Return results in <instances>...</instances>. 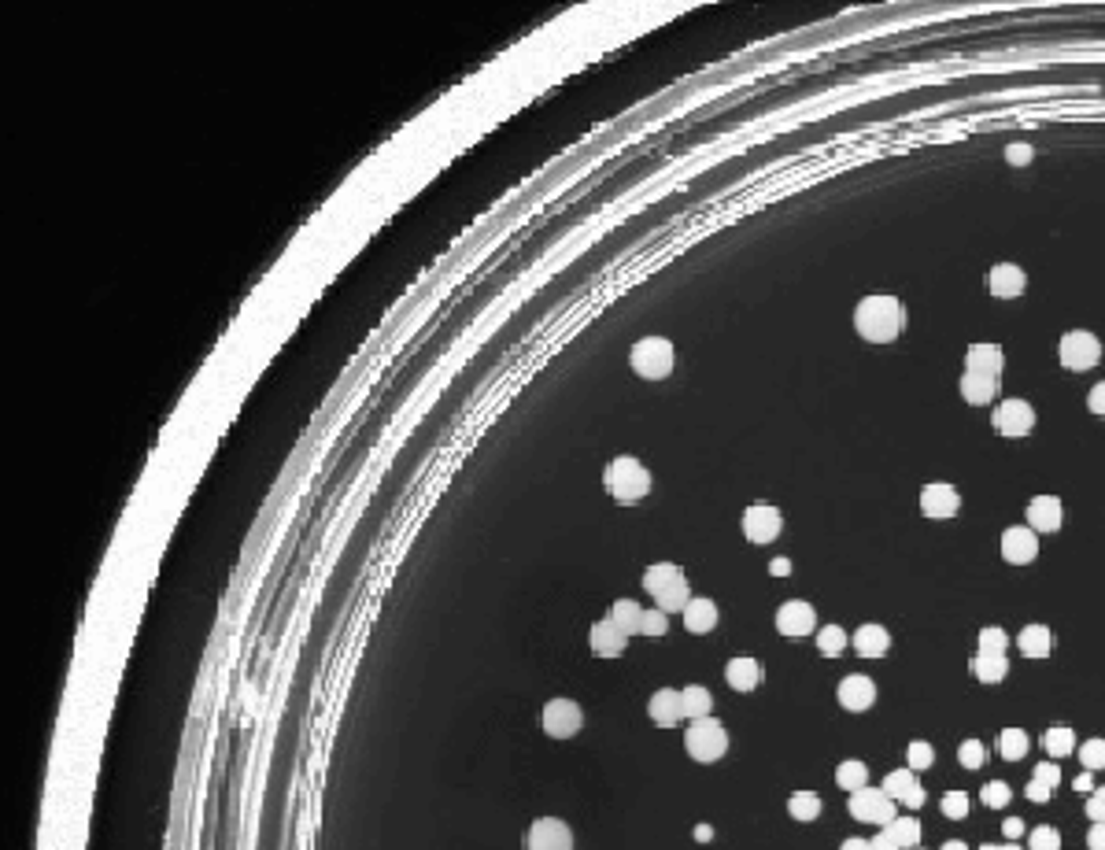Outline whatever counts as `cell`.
<instances>
[{"mask_svg":"<svg viewBox=\"0 0 1105 850\" xmlns=\"http://www.w3.org/2000/svg\"><path fill=\"white\" fill-rule=\"evenodd\" d=\"M847 644H850L847 632L839 629V625H825V629H817V651H821L825 658L843 655V651H847Z\"/></svg>","mask_w":1105,"mask_h":850,"instance_id":"cell-35","label":"cell"},{"mask_svg":"<svg viewBox=\"0 0 1105 850\" xmlns=\"http://www.w3.org/2000/svg\"><path fill=\"white\" fill-rule=\"evenodd\" d=\"M939 810H943V817H950V821H961V817H969V795H965V791H947L943 802H939Z\"/></svg>","mask_w":1105,"mask_h":850,"instance_id":"cell-39","label":"cell"},{"mask_svg":"<svg viewBox=\"0 0 1105 850\" xmlns=\"http://www.w3.org/2000/svg\"><path fill=\"white\" fill-rule=\"evenodd\" d=\"M673 363L677 352H673V340L666 337H640L629 352L632 374H640L644 381H666L673 374Z\"/></svg>","mask_w":1105,"mask_h":850,"instance_id":"cell-4","label":"cell"},{"mask_svg":"<svg viewBox=\"0 0 1105 850\" xmlns=\"http://www.w3.org/2000/svg\"><path fill=\"white\" fill-rule=\"evenodd\" d=\"M961 507V496H958V488L954 485H943V481H935V485H924L921 488V514L924 518H935V522H947V518H954Z\"/></svg>","mask_w":1105,"mask_h":850,"instance_id":"cell-14","label":"cell"},{"mask_svg":"<svg viewBox=\"0 0 1105 850\" xmlns=\"http://www.w3.org/2000/svg\"><path fill=\"white\" fill-rule=\"evenodd\" d=\"M917 850H921V847H917Z\"/></svg>","mask_w":1105,"mask_h":850,"instance_id":"cell-57","label":"cell"},{"mask_svg":"<svg viewBox=\"0 0 1105 850\" xmlns=\"http://www.w3.org/2000/svg\"><path fill=\"white\" fill-rule=\"evenodd\" d=\"M958 762L965 765V769H980V765L987 762V747L980 740H965L958 747Z\"/></svg>","mask_w":1105,"mask_h":850,"instance_id":"cell-42","label":"cell"},{"mask_svg":"<svg viewBox=\"0 0 1105 850\" xmlns=\"http://www.w3.org/2000/svg\"><path fill=\"white\" fill-rule=\"evenodd\" d=\"M1009 795H1013V791H1009L1006 780H987L984 791H980V799H984V806H991V810H1002V806H1006V802H1009Z\"/></svg>","mask_w":1105,"mask_h":850,"instance_id":"cell-41","label":"cell"},{"mask_svg":"<svg viewBox=\"0 0 1105 850\" xmlns=\"http://www.w3.org/2000/svg\"><path fill=\"white\" fill-rule=\"evenodd\" d=\"M680 699H684V717H692V721H703V717H710V710H714V695L706 692L703 684L680 688Z\"/></svg>","mask_w":1105,"mask_h":850,"instance_id":"cell-28","label":"cell"},{"mask_svg":"<svg viewBox=\"0 0 1105 850\" xmlns=\"http://www.w3.org/2000/svg\"><path fill=\"white\" fill-rule=\"evenodd\" d=\"M991 422H995V429L1002 433V437L1020 440L1035 429V407L1028 400H1006V403H998L995 407Z\"/></svg>","mask_w":1105,"mask_h":850,"instance_id":"cell-10","label":"cell"},{"mask_svg":"<svg viewBox=\"0 0 1105 850\" xmlns=\"http://www.w3.org/2000/svg\"><path fill=\"white\" fill-rule=\"evenodd\" d=\"M814 629H817V610L810 607V603H802V599H788V603H780V610H777V632L780 636L799 640V636H810Z\"/></svg>","mask_w":1105,"mask_h":850,"instance_id":"cell-12","label":"cell"},{"mask_svg":"<svg viewBox=\"0 0 1105 850\" xmlns=\"http://www.w3.org/2000/svg\"><path fill=\"white\" fill-rule=\"evenodd\" d=\"M839 850H869V839H858V836H850L839 843Z\"/></svg>","mask_w":1105,"mask_h":850,"instance_id":"cell-53","label":"cell"},{"mask_svg":"<svg viewBox=\"0 0 1105 850\" xmlns=\"http://www.w3.org/2000/svg\"><path fill=\"white\" fill-rule=\"evenodd\" d=\"M1032 780H1039V784H1046V788H1057V784H1061V765H1054V762L1035 765Z\"/></svg>","mask_w":1105,"mask_h":850,"instance_id":"cell-45","label":"cell"},{"mask_svg":"<svg viewBox=\"0 0 1105 850\" xmlns=\"http://www.w3.org/2000/svg\"><path fill=\"white\" fill-rule=\"evenodd\" d=\"M780 529H784V518H780L777 507L754 503V507L743 510V536H747L751 544H773L780 536Z\"/></svg>","mask_w":1105,"mask_h":850,"instance_id":"cell-11","label":"cell"},{"mask_svg":"<svg viewBox=\"0 0 1105 850\" xmlns=\"http://www.w3.org/2000/svg\"><path fill=\"white\" fill-rule=\"evenodd\" d=\"M1035 555H1039V536H1035V529L1013 525V529L1002 533V559H1006L1009 566H1028Z\"/></svg>","mask_w":1105,"mask_h":850,"instance_id":"cell-15","label":"cell"},{"mask_svg":"<svg viewBox=\"0 0 1105 850\" xmlns=\"http://www.w3.org/2000/svg\"><path fill=\"white\" fill-rule=\"evenodd\" d=\"M880 788H884L887 799L902 802V806H910V810L924 806V788L917 784V773H913V769H895V773H887Z\"/></svg>","mask_w":1105,"mask_h":850,"instance_id":"cell-17","label":"cell"},{"mask_svg":"<svg viewBox=\"0 0 1105 850\" xmlns=\"http://www.w3.org/2000/svg\"><path fill=\"white\" fill-rule=\"evenodd\" d=\"M972 673H976V680H984V684H998V680H1006V673H1009V658L1006 655H976L972 658Z\"/></svg>","mask_w":1105,"mask_h":850,"instance_id":"cell-32","label":"cell"},{"mask_svg":"<svg viewBox=\"0 0 1105 850\" xmlns=\"http://www.w3.org/2000/svg\"><path fill=\"white\" fill-rule=\"evenodd\" d=\"M603 485H607L610 499L621 507H636L640 499L651 492V470L632 455H618L610 459V466L603 470Z\"/></svg>","mask_w":1105,"mask_h":850,"instance_id":"cell-2","label":"cell"},{"mask_svg":"<svg viewBox=\"0 0 1105 850\" xmlns=\"http://www.w3.org/2000/svg\"><path fill=\"white\" fill-rule=\"evenodd\" d=\"M1028 850H1061V832L1050 825H1039L1028 836Z\"/></svg>","mask_w":1105,"mask_h":850,"instance_id":"cell-43","label":"cell"},{"mask_svg":"<svg viewBox=\"0 0 1105 850\" xmlns=\"http://www.w3.org/2000/svg\"><path fill=\"white\" fill-rule=\"evenodd\" d=\"M1017 651L1024 658H1046L1054 651V632L1046 625H1024L1017 636Z\"/></svg>","mask_w":1105,"mask_h":850,"instance_id":"cell-25","label":"cell"},{"mask_svg":"<svg viewBox=\"0 0 1105 850\" xmlns=\"http://www.w3.org/2000/svg\"><path fill=\"white\" fill-rule=\"evenodd\" d=\"M906 762H910L913 773H921V769H932L935 762V751H932V743H924V740H913L910 747H906Z\"/></svg>","mask_w":1105,"mask_h":850,"instance_id":"cell-37","label":"cell"},{"mask_svg":"<svg viewBox=\"0 0 1105 850\" xmlns=\"http://www.w3.org/2000/svg\"><path fill=\"white\" fill-rule=\"evenodd\" d=\"M1032 156H1035L1032 145H1024V141H1017V145L1006 148V159L1013 163V167H1028V163H1032Z\"/></svg>","mask_w":1105,"mask_h":850,"instance_id":"cell-46","label":"cell"},{"mask_svg":"<svg viewBox=\"0 0 1105 850\" xmlns=\"http://www.w3.org/2000/svg\"><path fill=\"white\" fill-rule=\"evenodd\" d=\"M836 699H839L843 710H850V714H865V710L876 703L873 677H865V673H850V677H843L839 680V688H836Z\"/></svg>","mask_w":1105,"mask_h":850,"instance_id":"cell-13","label":"cell"},{"mask_svg":"<svg viewBox=\"0 0 1105 850\" xmlns=\"http://www.w3.org/2000/svg\"><path fill=\"white\" fill-rule=\"evenodd\" d=\"M588 647H592L595 658H621L625 655V647H629V636H625L610 618H599L592 629H588Z\"/></svg>","mask_w":1105,"mask_h":850,"instance_id":"cell-16","label":"cell"},{"mask_svg":"<svg viewBox=\"0 0 1105 850\" xmlns=\"http://www.w3.org/2000/svg\"><path fill=\"white\" fill-rule=\"evenodd\" d=\"M961 396L972 407H987V403L998 396V377H980V374H965L961 377Z\"/></svg>","mask_w":1105,"mask_h":850,"instance_id":"cell-26","label":"cell"},{"mask_svg":"<svg viewBox=\"0 0 1105 850\" xmlns=\"http://www.w3.org/2000/svg\"><path fill=\"white\" fill-rule=\"evenodd\" d=\"M1006 366V355L998 344H972L965 352V374H980V377H998Z\"/></svg>","mask_w":1105,"mask_h":850,"instance_id":"cell-21","label":"cell"},{"mask_svg":"<svg viewBox=\"0 0 1105 850\" xmlns=\"http://www.w3.org/2000/svg\"><path fill=\"white\" fill-rule=\"evenodd\" d=\"M980 850H1020V847H1017V843H1002V847H991V843H984Z\"/></svg>","mask_w":1105,"mask_h":850,"instance_id":"cell-56","label":"cell"},{"mask_svg":"<svg viewBox=\"0 0 1105 850\" xmlns=\"http://www.w3.org/2000/svg\"><path fill=\"white\" fill-rule=\"evenodd\" d=\"M644 588H647V595L655 599V607L666 610V614H680V610L692 603L688 577H684V570L673 566V562H655V566H647Z\"/></svg>","mask_w":1105,"mask_h":850,"instance_id":"cell-3","label":"cell"},{"mask_svg":"<svg viewBox=\"0 0 1105 850\" xmlns=\"http://www.w3.org/2000/svg\"><path fill=\"white\" fill-rule=\"evenodd\" d=\"M1087 847H1091V850H1105V821H1102V825H1091V832H1087Z\"/></svg>","mask_w":1105,"mask_h":850,"instance_id":"cell-51","label":"cell"},{"mask_svg":"<svg viewBox=\"0 0 1105 850\" xmlns=\"http://www.w3.org/2000/svg\"><path fill=\"white\" fill-rule=\"evenodd\" d=\"M1061 518H1065V510H1061L1057 496H1035L1028 503V529H1035V533H1057Z\"/></svg>","mask_w":1105,"mask_h":850,"instance_id":"cell-20","label":"cell"},{"mask_svg":"<svg viewBox=\"0 0 1105 850\" xmlns=\"http://www.w3.org/2000/svg\"><path fill=\"white\" fill-rule=\"evenodd\" d=\"M1076 791H1094V780H1091V773H1087V769H1083L1080 777H1076Z\"/></svg>","mask_w":1105,"mask_h":850,"instance_id":"cell-54","label":"cell"},{"mask_svg":"<svg viewBox=\"0 0 1105 850\" xmlns=\"http://www.w3.org/2000/svg\"><path fill=\"white\" fill-rule=\"evenodd\" d=\"M854 329L869 344H891L906 329V307H902V300L887 296V292H873V296L858 300V307H854Z\"/></svg>","mask_w":1105,"mask_h":850,"instance_id":"cell-1","label":"cell"},{"mask_svg":"<svg viewBox=\"0 0 1105 850\" xmlns=\"http://www.w3.org/2000/svg\"><path fill=\"white\" fill-rule=\"evenodd\" d=\"M525 850H573V828L562 817H536L525 832Z\"/></svg>","mask_w":1105,"mask_h":850,"instance_id":"cell-9","label":"cell"},{"mask_svg":"<svg viewBox=\"0 0 1105 850\" xmlns=\"http://www.w3.org/2000/svg\"><path fill=\"white\" fill-rule=\"evenodd\" d=\"M1002 832H1006L1009 843H1017V839L1024 836V821H1020V817H1009V821H1002Z\"/></svg>","mask_w":1105,"mask_h":850,"instance_id":"cell-49","label":"cell"},{"mask_svg":"<svg viewBox=\"0 0 1105 850\" xmlns=\"http://www.w3.org/2000/svg\"><path fill=\"white\" fill-rule=\"evenodd\" d=\"M684 751L692 754L695 762H721L729 754V732L721 721L714 717H703V721H692V729L684 732Z\"/></svg>","mask_w":1105,"mask_h":850,"instance_id":"cell-5","label":"cell"},{"mask_svg":"<svg viewBox=\"0 0 1105 850\" xmlns=\"http://www.w3.org/2000/svg\"><path fill=\"white\" fill-rule=\"evenodd\" d=\"M625 636H640V621H644V607L636 599H614V607L607 614Z\"/></svg>","mask_w":1105,"mask_h":850,"instance_id":"cell-27","label":"cell"},{"mask_svg":"<svg viewBox=\"0 0 1105 850\" xmlns=\"http://www.w3.org/2000/svg\"><path fill=\"white\" fill-rule=\"evenodd\" d=\"M769 573H773V577H788L791 562L788 559H773V562H769Z\"/></svg>","mask_w":1105,"mask_h":850,"instance_id":"cell-52","label":"cell"},{"mask_svg":"<svg viewBox=\"0 0 1105 850\" xmlns=\"http://www.w3.org/2000/svg\"><path fill=\"white\" fill-rule=\"evenodd\" d=\"M884 832L899 843V850L921 847V821H917V817H895L891 825H884Z\"/></svg>","mask_w":1105,"mask_h":850,"instance_id":"cell-29","label":"cell"},{"mask_svg":"<svg viewBox=\"0 0 1105 850\" xmlns=\"http://www.w3.org/2000/svg\"><path fill=\"white\" fill-rule=\"evenodd\" d=\"M1080 762L1087 773H1098L1105 769V740H1087L1080 743Z\"/></svg>","mask_w":1105,"mask_h":850,"instance_id":"cell-38","label":"cell"},{"mask_svg":"<svg viewBox=\"0 0 1105 850\" xmlns=\"http://www.w3.org/2000/svg\"><path fill=\"white\" fill-rule=\"evenodd\" d=\"M788 814L795 817V821H802V825L817 821V817H821V795H817V791H795L788 799Z\"/></svg>","mask_w":1105,"mask_h":850,"instance_id":"cell-31","label":"cell"},{"mask_svg":"<svg viewBox=\"0 0 1105 850\" xmlns=\"http://www.w3.org/2000/svg\"><path fill=\"white\" fill-rule=\"evenodd\" d=\"M1057 355H1061V366H1065V370L1083 374V370L1098 366V359H1102V340L1094 337V333H1087V329H1072V333L1061 337Z\"/></svg>","mask_w":1105,"mask_h":850,"instance_id":"cell-7","label":"cell"},{"mask_svg":"<svg viewBox=\"0 0 1105 850\" xmlns=\"http://www.w3.org/2000/svg\"><path fill=\"white\" fill-rule=\"evenodd\" d=\"M1087 407H1091L1094 414H1105V381H1098L1091 389V396H1087Z\"/></svg>","mask_w":1105,"mask_h":850,"instance_id":"cell-47","label":"cell"},{"mask_svg":"<svg viewBox=\"0 0 1105 850\" xmlns=\"http://www.w3.org/2000/svg\"><path fill=\"white\" fill-rule=\"evenodd\" d=\"M1006 647H1009V636L1006 629H984L980 632V655H1006Z\"/></svg>","mask_w":1105,"mask_h":850,"instance_id":"cell-40","label":"cell"},{"mask_svg":"<svg viewBox=\"0 0 1105 850\" xmlns=\"http://www.w3.org/2000/svg\"><path fill=\"white\" fill-rule=\"evenodd\" d=\"M1028 747H1032V740H1028V732L1024 729H1006L998 736V754H1002L1006 762H1020V758L1028 754Z\"/></svg>","mask_w":1105,"mask_h":850,"instance_id":"cell-34","label":"cell"},{"mask_svg":"<svg viewBox=\"0 0 1105 850\" xmlns=\"http://www.w3.org/2000/svg\"><path fill=\"white\" fill-rule=\"evenodd\" d=\"M1043 751L1050 754V758H1069V754L1076 751V732L1065 729V725H1054V729H1046Z\"/></svg>","mask_w":1105,"mask_h":850,"instance_id":"cell-33","label":"cell"},{"mask_svg":"<svg viewBox=\"0 0 1105 850\" xmlns=\"http://www.w3.org/2000/svg\"><path fill=\"white\" fill-rule=\"evenodd\" d=\"M836 784L843 791H850V795H854V791H862V788H869V765L858 762V758H847V762H839Z\"/></svg>","mask_w":1105,"mask_h":850,"instance_id":"cell-30","label":"cell"},{"mask_svg":"<svg viewBox=\"0 0 1105 850\" xmlns=\"http://www.w3.org/2000/svg\"><path fill=\"white\" fill-rule=\"evenodd\" d=\"M987 289H991V296H998V300H1013V296H1020V292L1028 289V274H1024L1017 263H995L991 274H987Z\"/></svg>","mask_w":1105,"mask_h":850,"instance_id":"cell-19","label":"cell"},{"mask_svg":"<svg viewBox=\"0 0 1105 850\" xmlns=\"http://www.w3.org/2000/svg\"><path fill=\"white\" fill-rule=\"evenodd\" d=\"M869 850H899V843H895V839H891V836H887V832H884V828H880V832H876V836L869 839Z\"/></svg>","mask_w":1105,"mask_h":850,"instance_id":"cell-50","label":"cell"},{"mask_svg":"<svg viewBox=\"0 0 1105 850\" xmlns=\"http://www.w3.org/2000/svg\"><path fill=\"white\" fill-rule=\"evenodd\" d=\"M680 614H684V629L692 632V636H706V632H714L717 618H721L714 599H703V595H699V599L692 595V603L680 610Z\"/></svg>","mask_w":1105,"mask_h":850,"instance_id":"cell-22","label":"cell"},{"mask_svg":"<svg viewBox=\"0 0 1105 850\" xmlns=\"http://www.w3.org/2000/svg\"><path fill=\"white\" fill-rule=\"evenodd\" d=\"M1083 810H1087V817H1091L1094 825H1102V821H1105V788H1094L1091 799H1087V806H1083Z\"/></svg>","mask_w":1105,"mask_h":850,"instance_id":"cell-44","label":"cell"},{"mask_svg":"<svg viewBox=\"0 0 1105 850\" xmlns=\"http://www.w3.org/2000/svg\"><path fill=\"white\" fill-rule=\"evenodd\" d=\"M939 850H969V847H965L961 839H950V843H943V847H939Z\"/></svg>","mask_w":1105,"mask_h":850,"instance_id":"cell-55","label":"cell"},{"mask_svg":"<svg viewBox=\"0 0 1105 850\" xmlns=\"http://www.w3.org/2000/svg\"><path fill=\"white\" fill-rule=\"evenodd\" d=\"M850 647L862 658H884L891 647V632L884 625H862V629L850 636Z\"/></svg>","mask_w":1105,"mask_h":850,"instance_id":"cell-24","label":"cell"},{"mask_svg":"<svg viewBox=\"0 0 1105 850\" xmlns=\"http://www.w3.org/2000/svg\"><path fill=\"white\" fill-rule=\"evenodd\" d=\"M647 714L655 721L658 729H673L684 721V699H680L677 688H658L651 699H647Z\"/></svg>","mask_w":1105,"mask_h":850,"instance_id":"cell-18","label":"cell"},{"mask_svg":"<svg viewBox=\"0 0 1105 850\" xmlns=\"http://www.w3.org/2000/svg\"><path fill=\"white\" fill-rule=\"evenodd\" d=\"M762 673H765L762 662H758V658H747V655L732 658L729 666H725V680H729L732 692H754V688L762 684Z\"/></svg>","mask_w":1105,"mask_h":850,"instance_id":"cell-23","label":"cell"},{"mask_svg":"<svg viewBox=\"0 0 1105 850\" xmlns=\"http://www.w3.org/2000/svg\"><path fill=\"white\" fill-rule=\"evenodd\" d=\"M669 632V614L666 610H644V621H640V636H651V640H658V636H666Z\"/></svg>","mask_w":1105,"mask_h":850,"instance_id":"cell-36","label":"cell"},{"mask_svg":"<svg viewBox=\"0 0 1105 850\" xmlns=\"http://www.w3.org/2000/svg\"><path fill=\"white\" fill-rule=\"evenodd\" d=\"M850 817L854 821H865V825H891L895 817H899V810H895V799H887L884 788H862V791H854L850 795Z\"/></svg>","mask_w":1105,"mask_h":850,"instance_id":"cell-8","label":"cell"},{"mask_svg":"<svg viewBox=\"0 0 1105 850\" xmlns=\"http://www.w3.org/2000/svg\"><path fill=\"white\" fill-rule=\"evenodd\" d=\"M540 729L551 736V740H573L577 732L584 729V710L581 703L573 699H551V703L540 710Z\"/></svg>","mask_w":1105,"mask_h":850,"instance_id":"cell-6","label":"cell"},{"mask_svg":"<svg viewBox=\"0 0 1105 850\" xmlns=\"http://www.w3.org/2000/svg\"><path fill=\"white\" fill-rule=\"evenodd\" d=\"M1024 795L1032 802H1050V795H1054V788H1046V784H1039V780H1032L1028 788H1024Z\"/></svg>","mask_w":1105,"mask_h":850,"instance_id":"cell-48","label":"cell"}]
</instances>
